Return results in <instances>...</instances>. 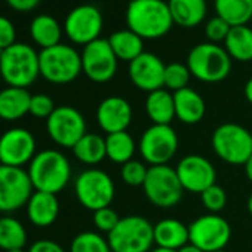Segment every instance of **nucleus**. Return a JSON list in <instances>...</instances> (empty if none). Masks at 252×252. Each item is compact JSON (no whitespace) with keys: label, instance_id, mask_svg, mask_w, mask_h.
<instances>
[{"label":"nucleus","instance_id":"1","mask_svg":"<svg viewBox=\"0 0 252 252\" xmlns=\"http://www.w3.org/2000/svg\"><path fill=\"white\" fill-rule=\"evenodd\" d=\"M126 24L141 39H159L169 33L174 21L165 0H131Z\"/></svg>","mask_w":252,"mask_h":252},{"label":"nucleus","instance_id":"2","mask_svg":"<svg viewBox=\"0 0 252 252\" xmlns=\"http://www.w3.org/2000/svg\"><path fill=\"white\" fill-rule=\"evenodd\" d=\"M29 177L36 191L58 194L65 189L71 177L68 159L58 150L37 153L29 166Z\"/></svg>","mask_w":252,"mask_h":252},{"label":"nucleus","instance_id":"3","mask_svg":"<svg viewBox=\"0 0 252 252\" xmlns=\"http://www.w3.org/2000/svg\"><path fill=\"white\" fill-rule=\"evenodd\" d=\"M39 74V54L27 43L17 42L0 57V77L9 86L27 89Z\"/></svg>","mask_w":252,"mask_h":252},{"label":"nucleus","instance_id":"4","mask_svg":"<svg viewBox=\"0 0 252 252\" xmlns=\"http://www.w3.org/2000/svg\"><path fill=\"white\" fill-rule=\"evenodd\" d=\"M153 224L140 215L120 218L113 231L108 233L111 252H150L155 243Z\"/></svg>","mask_w":252,"mask_h":252},{"label":"nucleus","instance_id":"5","mask_svg":"<svg viewBox=\"0 0 252 252\" xmlns=\"http://www.w3.org/2000/svg\"><path fill=\"white\" fill-rule=\"evenodd\" d=\"M187 67L196 79L217 83L230 74L231 58L224 48L215 43H200L189 52Z\"/></svg>","mask_w":252,"mask_h":252},{"label":"nucleus","instance_id":"6","mask_svg":"<svg viewBox=\"0 0 252 252\" xmlns=\"http://www.w3.org/2000/svg\"><path fill=\"white\" fill-rule=\"evenodd\" d=\"M39 64L40 76L55 85L70 83L82 71L80 54L71 46L63 43L42 49L39 54Z\"/></svg>","mask_w":252,"mask_h":252},{"label":"nucleus","instance_id":"7","mask_svg":"<svg viewBox=\"0 0 252 252\" xmlns=\"http://www.w3.org/2000/svg\"><path fill=\"white\" fill-rule=\"evenodd\" d=\"M215 155L230 165H245L252 156V134L237 123H222L212 134Z\"/></svg>","mask_w":252,"mask_h":252},{"label":"nucleus","instance_id":"8","mask_svg":"<svg viewBox=\"0 0 252 252\" xmlns=\"http://www.w3.org/2000/svg\"><path fill=\"white\" fill-rule=\"evenodd\" d=\"M74 191L79 203L95 212L110 206L114 199L116 187L107 172L101 169H88L76 178Z\"/></svg>","mask_w":252,"mask_h":252},{"label":"nucleus","instance_id":"9","mask_svg":"<svg viewBox=\"0 0 252 252\" xmlns=\"http://www.w3.org/2000/svg\"><path fill=\"white\" fill-rule=\"evenodd\" d=\"M143 189L150 203L159 208H172L178 205L184 193L175 168L168 165L150 166Z\"/></svg>","mask_w":252,"mask_h":252},{"label":"nucleus","instance_id":"10","mask_svg":"<svg viewBox=\"0 0 252 252\" xmlns=\"http://www.w3.org/2000/svg\"><path fill=\"white\" fill-rule=\"evenodd\" d=\"M138 150L150 166L168 165L178 150V135L171 125H152L141 135Z\"/></svg>","mask_w":252,"mask_h":252},{"label":"nucleus","instance_id":"11","mask_svg":"<svg viewBox=\"0 0 252 252\" xmlns=\"http://www.w3.org/2000/svg\"><path fill=\"white\" fill-rule=\"evenodd\" d=\"M46 131L55 144L73 149L86 134V120L77 108L61 105L46 119Z\"/></svg>","mask_w":252,"mask_h":252},{"label":"nucleus","instance_id":"12","mask_svg":"<svg viewBox=\"0 0 252 252\" xmlns=\"http://www.w3.org/2000/svg\"><path fill=\"white\" fill-rule=\"evenodd\" d=\"M33 190L27 171L0 165V212H12L27 206Z\"/></svg>","mask_w":252,"mask_h":252},{"label":"nucleus","instance_id":"13","mask_svg":"<svg viewBox=\"0 0 252 252\" xmlns=\"http://www.w3.org/2000/svg\"><path fill=\"white\" fill-rule=\"evenodd\" d=\"M231 237V227L227 220L217 214L202 215L189 225L190 243L200 248L203 252L221 251L227 246Z\"/></svg>","mask_w":252,"mask_h":252},{"label":"nucleus","instance_id":"14","mask_svg":"<svg viewBox=\"0 0 252 252\" xmlns=\"http://www.w3.org/2000/svg\"><path fill=\"white\" fill-rule=\"evenodd\" d=\"M82 71L96 83L111 80L117 70V57L114 55L107 39H96L83 48Z\"/></svg>","mask_w":252,"mask_h":252},{"label":"nucleus","instance_id":"15","mask_svg":"<svg viewBox=\"0 0 252 252\" xmlns=\"http://www.w3.org/2000/svg\"><path fill=\"white\" fill-rule=\"evenodd\" d=\"M64 30L71 42L86 46L88 43L99 39L102 15L94 5H80L67 15Z\"/></svg>","mask_w":252,"mask_h":252},{"label":"nucleus","instance_id":"16","mask_svg":"<svg viewBox=\"0 0 252 252\" xmlns=\"http://www.w3.org/2000/svg\"><path fill=\"white\" fill-rule=\"evenodd\" d=\"M36 156V140L24 128H12L0 137V165L23 168Z\"/></svg>","mask_w":252,"mask_h":252},{"label":"nucleus","instance_id":"17","mask_svg":"<svg viewBox=\"0 0 252 252\" xmlns=\"http://www.w3.org/2000/svg\"><path fill=\"white\" fill-rule=\"evenodd\" d=\"M184 190L202 194L206 189L217 184L214 165L200 155H189L180 160L175 168Z\"/></svg>","mask_w":252,"mask_h":252},{"label":"nucleus","instance_id":"18","mask_svg":"<svg viewBox=\"0 0 252 252\" xmlns=\"http://www.w3.org/2000/svg\"><path fill=\"white\" fill-rule=\"evenodd\" d=\"M165 68L163 61L150 52H143L129 63V79L132 83L146 92H153L165 88Z\"/></svg>","mask_w":252,"mask_h":252},{"label":"nucleus","instance_id":"19","mask_svg":"<svg viewBox=\"0 0 252 252\" xmlns=\"http://www.w3.org/2000/svg\"><path fill=\"white\" fill-rule=\"evenodd\" d=\"M96 122L107 135L123 132L132 122V107L122 96H108L96 108Z\"/></svg>","mask_w":252,"mask_h":252},{"label":"nucleus","instance_id":"20","mask_svg":"<svg viewBox=\"0 0 252 252\" xmlns=\"http://www.w3.org/2000/svg\"><path fill=\"white\" fill-rule=\"evenodd\" d=\"M60 214V203L57 194L34 191L27 203V215L36 227H49Z\"/></svg>","mask_w":252,"mask_h":252},{"label":"nucleus","instance_id":"21","mask_svg":"<svg viewBox=\"0 0 252 252\" xmlns=\"http://www.w3.org/2000/svg\"><path fill=\"white\" fill-rule=\"evenodd\" d=\"M175 117H178L186 125L199 123L206 111V104L199 92L191 88H184L174 92Z\"/></svg>","mask_w":252,"mask_h":252},{"label":"nucleus","instance_id":"22","mask_svg":"<svg viewBox=\"0 0 252 252\" xmlns=\"http://www.w3.org/2000/svg\"><path fill=\"white\" fill-rule=\"evenodd\" d=\"M153 233H155V243L159 248H165L171 251H178L180 248H183L190 242L189 225L174 218L160 220L153 227Z\"/></svg>","mask_w":252,"mask_h":252},{"label":"nucleus","instance_id":"23","mask_svg":"<svg viewBox=\"0 0 252 252\" xmlns=\"http://www.w3.org/2000/svg\"><path fill=\"white\" fill-rule=\"evenodd\" d=\"M32 95L24 88L8 86L0 91V119L18 120L30 111Z\"/></svg>","mask_w":252,"mask_h":252},{"label":"nucleus","instance_id":"24","mask_svg":"<svg viewBox=\"0 0 252 252\" xmlns=\"http://www.w3.org/2000/svg\"><path fill=\"white\" fill-rule=\"evenodd\" d=\"M174 24L190 29L199 26L206 15L205 0H168Z\"/></svg>","mask_w":252,"mask_h":252},{"label":"nucleus","instance_id":"25","mask_svg":"<svg viewBox=\"0 0 252 252\" xmlns=\"http://www.w3.org/2000/svg\"><path fill=\"white\" fill-rule=\"evenodd\" d=\"M146 111L153 125H171L175 117L174 94L163 88L150 92L146 99Z\"/></svg>","mask_w":252,"mask_h":252},{"label":"nucleus","instance_id":"26","mask_svg":"<svg viewBox=\"0 0 252 252\" xmlns=\"http://www.w3.org/2000/svg\"><path fill=\"white\" fill-rule=\"evenodd\" d=\"M107 40L114 55L117 57V60H122V61L131 63L144 52V43H143L144 39H141L138 34H135L129 29L114 32Z\"/></svg>","mask_w":252,"mask_h":252},{"label":"nucleus","instance_id":"27","mask_svg":"<svg viewBox=\"0 0 252 252\" xmlns=\"http://www.w3.org/2000/svg\"><path fill=\"white\" fill-rule=\"evenodd\" d=\"M224 43L230 58L242 63L252 60V29L248 26L231 27Z\"/></svg>","mask_w":252,"mask_h":252},{"label":"nucleus","instance_id":"28","mask_svg":"<svg viewBox=\"0 0 252 252\" xmlns=\"http://www.w3.org/2000/svg\"><path fill=\"white\" fill-rule=\"evenodd\" d=\"M215 11L231 27L246 26L252 18V0H215Z\"/></svg>","mask_w":252,"mask_h":252},{"label":"nucleus","instance_id":"29","mask_svg":"<svg viewBox=\"0 0 252 252\" xmlns=\"http://www.w3.org/2000/svg\"><path fill=\"white\" fill-rule=\"evenodd\" d=\"M135 140L128 131L123 132H114L108 134L105 137V150H107V158L119 165H123L134 159L135 155Z\"/></svg>","mask_w":252,"mask_h":252},{"label":"nucleus","instance_id":"30","mask_svg":"<svg viewBox=\"0 0 252 252\" xmlns=\"http://www.w3.org/2000/svg\"><path fill=\"white\" fill-rule=\"evenodd\" d=\"M30 34L42 49H48L60 43L61 27L54 17L37 15L30 24Z\"/></svg>","mask_w":252,"mask_h":252},{"label":"nucleus","instance_id":"31","mask_svg":"<svg viewBox=\"0 0 252 252\" xmlns=\"http://www.w3.org/2000/svg\"><path fill=\"white\" fill-rule=\"evenodd\" d=\"M76 159L85 165H98L107 158L105 138L96 134H85L71 149Z\"/></svg>","mask_w":252,"mask_h":252},{"label":"nucleus","instance_id":"32","mask_svg":"<svg viewBox=\"0 0 252 252\" xmlns=\"http://www.w3.org/2000/svg\"><path fill=\"white\" fill-rule=\"evenodd\" d=\"M27 242L26 227L14 217H0V249H23Z\"/></svg>","mask_w":252,"mask_h":252},{"label":"nucleus","instance_id":"33","mask_svg":"<svg viewBox=\"0 0 252 252\" xmlns=\"http://www.w3.org/2000/svg\"><path fill=\"white\" fill-rule=\"evenodd\" d=\"M70 252H111L108 240L95 231L77 234L70 246Z\"/></svg>","mask_w":252,"mask_h":252},{"label":"nucleus","instance_id":"34","mask_svg":"<svg viewBox=\"0 0 252 252\" xmlns=\"http://www.w3.org/2000/svg\"><path fill=\"white\" fill-rule=\"evenodd\" d=\"M191 73L187 67V64L180 63H171L165 68V88L177 92L184 88H189Z\"/></svg>","mask_w":252,"mask_h":252},{"label":"nucleus","instance_id":"35","mask_svg":"<svg viewBox=\"0 0 252 252\" xmlns=\"http://www.w3.org/2000/svg\"><path fill=\"white\" fill-rule=\"evenodd\" d=\"M147 174H149V168L140 162V160H129L122 165V169H120V175H122V180L125 184H128L131 187H140V186H144V181L147 178Z\"/></svg>","mask_w":252,"mask_h":252},{"label":"nucleus","instance_id":"36","mask_svg":"<svg viewBox=\"0 0 252 252\" xmlns=\"http://www.w3.org/2000/svg\"><path fill=\"white\" fill-rule=\"evenodd\" d=\"M202 203L203 206L211 212V214H218L220 211H222L227 205V194L225 190L218 186L214 184L209 189H206L202 194H200Z\"/></svg>","mask_w":252,"mask_h":252},{"label":"nucleus","instance_id":"37","mask_svg":"<svg viewBox=\"0 0 252 252\" xmlns=\"http://www.w3.org/2000/svg\"><path fill=\"white\" fill-rule=\"evenodd\" d=\"M92 220H94V225H95L99 231H104V233L108 234V233L113 231L114 227L119 224L120 217H119V214H117L113 208L107 206V208H101V209L95 211Z\"/></svg>","mask_w":252,"mask_h":252},{"label":"nucleus","instance_id":"38","mask_svg":"<svg viewBox=\"0 0 252 252\" xmlns=\"http://www.w3.org/2000/svg\"><path fill=\"white\" fill-rule=\"evenodd\" d=\"M55 104L54 99L46 95V94H36L32 95V101H30V114L39 119H48L54 110H55Z\"/></svg>","mask_w":252,"mask_h":252},{"label":"nucleus","instance_id":"39","mask_svg":"<svg viewBox=\"0 0 252 252\" xmlns=\"http://www.w3.org/2000/svg\"><path fill=\"white\" fill-rule=\"evenodd\" d=\"M230 29H231V26L227 24L222 18L214 17V18H211V20L206 23L205 33H206V37H208L212 43H215V42L225 40V37H227Z\"/></svg>","mask_w":252,"mask_h":252},{"label":"nucleus","instance_id":"40","mask_svg":"<svg viewBox=\"0 0 252 252\" xmlns=\"http://www.w3.org/2000/svg\"><path fill=\"white\" fill-rule=\"evenodd\" d=\"M15 27L14 24L6 18L0 15V49L5 51L9 46H12L15 42Z\"/></svg>","mask_w":252,"mask_h":252},{"label":"nucleus","instance_id":"41","mask_svg":"<svg viewBox=\"0 0 252 252\" xmlns=\"http://www.w3.org/2000/svg\"><path fill=\"white\" fill-rule=\"evenodd\" d=\"M29 252H65V251L57 242L48 240V239H42V240L34 242L32 245V248L29 249Z\"/></svg>","mask_w":252,"mask_h":252},{"label":"nucleus","instance_id":"42","mask_svg":"<svg viewBox=\"0 0 252 252\" xmlns=\"http://www.w3.org/2000/svg\"><path fill=\"white\" fill-rule=\"evenodd\" d=\"M8 5L15 9V11H20V12H29L32 9H34L39 3L40 0H6Z\"/></svg>","mask_w":252,"mask_h":252},{"label":"nucleus","instance_id":"43","mask_svg":"<svg viewBox=\"0 0 252 252\" xmlns=\"http://www.w3.org/2000/svg\"><path fill=\"white\" fill-rule=\"evenodd\" d=\"M177 252H203V251L200 248H197L196 245H193V243L189 242L187 245H184L183 248H180Z\"/></svg>","mask_w":252,"mask_h":252},{"label":"nucleus","instance_id":"44","mask_svg":"<svg viewBox=\"0 0 252 252\" xmlns=\"http://www.w3.org/2000/svg\"><path fill=\"white\" fill-rule=\"evenodd\" d=\"M245 98H246L248 102L252 104V77H251V79L246 82V85H245Z\"/></svg>","mask_w":252,"mask_h":252},{"label":"nucleus","instance_id":"45","mask_svg":"<svg viewBox=\"0 0 252 252\" xmlns=\"http://www.w3.org/2000/svg\"><path fill=\"white\" fill-rule=\"evenodd\" d=\"M245 166V174H246V178L252 183V156L246 160V163L243 165Z\"/></svg>","mask_w":252,"mask_h":252},{"label":"nucleus","instance_id":"46","mask_svg":"<svg viewBox=\"0 0 252 252\" xmlns=\"http://www.w3.org/2000/svg\"><path fill=\"white\" fill-rule=\"evenodd\" d=\"M150 252H177V251H171V249H165V248H159L156 246L155 249H152Z\"/></svg>","mask_w":252,"mask_h":252},{"label":"nucleus","instance_id":"47","mask_svg":"<svg viewBox=\"0 0 252 252\" xmlns=\"http://www.w3.org/2000/svg\"><path fill=\"white\" fill-rule=\"evenodd\" d=\"M248 211H249V214L252 215V193H251V196L248 197Z\"/></svg>","mask_w":252,"mask_h":252},{"label":"nucleus","instance_id":"48","mask_svg":"<svg viewBox=\"0 0 252 252\" xmlns=\"http://www.w3.org/2000/svg\"><path fill=\"white\" fill-rule=\"evenodd\" d=\"M8 252H24L23 249H15V251H8Z\"/></svg>","mask_w":252,"mask_h":252},{"label":"nucleus","instance_id":"49","mask_svg":"<svg viewBox=\"0 0 252 252\" xmlns=\"http://www.w3.org/2000/svg\"><path fill=\"white\" fill-rule=\"evenodd\" d=\"M214 252H225L224 249H221V251H214Z\"/></svg>","mask_w":252,"mask_h":252},{"label":"nucleus","instance_id":"50","mask_svg":"<svg viewBox=\"0 0 252 252\" xmlns=\"http://www.w3.org/2000/svg\"><path fill=\"white\" fill-rule=\"evenodd\" d=\"M165 2H168V0H165Z\"/></svg>","mask_w":252,"mask_h":252}]
</instances>
